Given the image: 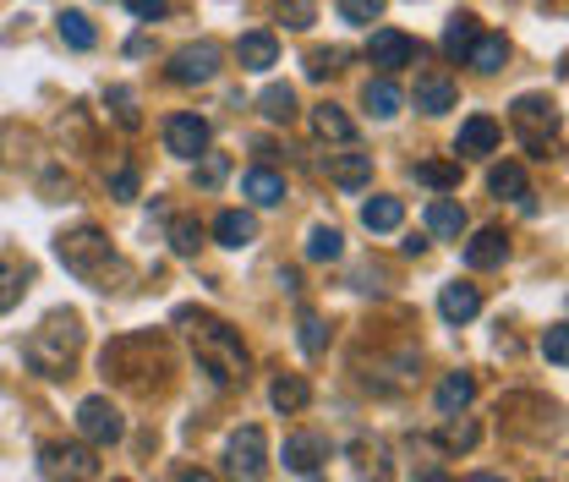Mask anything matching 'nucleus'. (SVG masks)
Masks as SVG:
<instances>
[{
    "instance_id": "obj_1",
    "label": "nucleus",
    "mask_w": 569,
    "mask_h": 482,
    "mask_svg": "<svg viewBox=\"0 0 569 482\" xmlns=\"http://www.w3.org/2000/svg\"><path fill=\"white\" fill-rule=\"evenodd\" d=\"M78 356H83V318H78V313H50V318L23 340V362H28V373H39V378H72Z\"/></svg>"
},
{
    "instance_id": "obj_2",
    "label": "nucleus",
    "mask_w": 569,
    "mask_h": 482,
    "mask_svg": "<svg viewBox=\"0 0 569 482\" xmlns=\"http://www.w3.org/2000/svg\"><path fill=\"white\" fill-rule=\"evenodd\" d=\"M192 340H198V362H203V373H209L220 389H236V384L252 378V356H247V345H241V334H236L230 324H220V318H198Z\"/></svg>"
},
{
    "instance_id": "obj_3",
    "label": "nucleus",
    "mask_w": 569,
    "mask_h": 482,
    "mask_svg": "<svg viewBox=\"0 0 569 482\" xmlns=\"http://www.w3.org/2000/svg\"><path fill=\"white\" fill-rule=\"evenodd\" d=\"M56 258H61L78 280H88V285H99V291H110V274H116V280H127V269H121V258H116L110 236H105V231H94V225L67 231V236L56 242Z\"/></svg>"
},
{
    "instance_id": "obj_4",
    "label": "nucleus",
    "mask_w": 569,
    "mask_h": 482,
    "mask_svg": "<svg viewBox=\"0 0 569 482\" xmlns=\"http://www.w3.org/2000/svg\"><path fill=\"white\" fill-rule=\"evenodd\" d=\"M514 132H520V143H525L531 160H553L558 154V105L547 94L514 99Z\"/></svg>"
},
{
    "instance_id": "obj_5",
    "label": "nucleus",
    "mask_w": 569,
    "mask_h": 482,
    "mask_svg": "<svg viewBox=\"0 0 569 482\" xmlns=\"http://www.w3.org/2000/svg\"><path fill=\"white\" fill-rule=\"evenodd\" d=\"M220 61H225V50H220L214 39H198V45H181V50L170 56L165 78H170L176 89H198V83H214V78H220Z\"/></svg>"
},
{
    "instance_id": "obj_6",
    "label": "nucleus",
    "mask_w": 569,
    "mask_h": 482,
    "mask_svg": "<svg viewBox=\"0 0 569 482\" xmlns=\"http://www.w3.org/2000/svg\"><path fill=\"white\" fill-rule=\"evenodd\" d=\"M39 477H78V482H94V477H99L94 444H39Z\"/></svg>"
},
{
    "instance_id": "obj_7",
    "label": "nucleus",
    "mask_w": 569,
    "mask_h": 482,
    "mask_svg": "<svg viewBox=\"0 0 569 482\" xmlns=\"http://www.w3.org/2000/svg\"><path fill=\"white\" fill-rule=\"evenodd\" d=\"M78 433H83L94 449H110V444H121L127 422H121V411H116L105 395H88V400L78 405Z\"/></svg>"
},
{
    "instance_id": "obj_8",
    "label": "nucleus",
    "mask_w": 569,
    "mask_h": 482,
    "mask_svg": "<svg viewBox=\"0 0 569 482\" xmlns=\"http://www.w3.org/2000/svg\"><path fill=\"white\" fill-rule=\"evenodd\" d=\"M263 466H269V438H263V427H236L230 433V444H225V471L230 477H263Z\"/></svg>"
},
{
    "instance_id": "obj_9",
    "label": "nucleus",
    "mask_w": 569,
    "mask_h": 482,
    "mask_svg": "<svg viewBox=\"0 0 569 482\" xmlns=\"http://www.w3.org/2000/svg\"><path fill=\"white\" fill-rule=\"evenodd\" d=\"M367 61L383 67V72H405V67L422 61V45H416L411 34H400V28H378V34L367 39Z\"/></svg>"
},
{
    "instance_id": "obj_10",
    "label": "nucleus",
    "mask_w": 569,
    "mask_h": 482,
    "mask_svg": "<svg viewBox=\"0 0 569 482\" xmlns=\"http://www.w3.org/2000/svg\"><path fill=\"white\" fill-rule=\"evenodd\" d=\"M209 121L203 116H192V110H181V116H170L165 121V149L176 154V160H198L203 149H209Z\"/></svg>"
},
{
    "instance_id": "obj_11",
    "label": "nucleus",
    "mask_w": 569,
    "mask_h": 482,
    "mask_svg": "<svg viewBox=\"0 0 569 482\" xmlns=\"http://www.w3.org/2000/svg\"><path fill=\"white\" fill-rule=\"evenodd\" d=\"M323 460H329V438H323V433H291V438H285V471L318 477Z\"/></svg>"
},
{
    "instance_id": "obj_12",
    "label": "nucleus",
    "mask_w": 569,
    "mask_h": 482,
    "mask_svg": "<svg viewBox=\"0 0 569 482\" xmlns=\"http://www.w3.org/2000/svg\"><path fill=\"white\" fill-rule=\"evenodd\" d=\"M454 99H460V89L449 72H416V110L422 116H443V110H454Z\"/></svg>"
},
{
    "instance_id": "obj_13",
    "label": "nucleus",
    "mask_w": 569,
    "mask_h": 482,
    "mask_svg": "<svg viewBox=\"0 0 569 482\" xmlns=\"http://www.w3.org/2000/svg\"><path fill=\"white\" fill-rule=\"evenodd\" d=\"M28 285H34V263L23 252H0V313H12Z\"/></svg>"
},
{
    "instance_id": "obj_14",
    "label": "nucleus",
    "mask_w": 569,
    "mask_h": 482,
    "mask_svg": "<svg viewBox=\"0 0 569 482\" xmlns=\"http://www.w3.org/2000/svg\"><path fill=\"white\" fill-rule=\"evenodd\" d=\"M503 143V127L493 121V116H471L465 127H460V138H454V154H465V160H482V154H493Z\"/></svg>"
},
{
    "instance_id": "obj_15",
    "label": "nucleus",
    "mask_w": 569,
    "mask_h": 482,
    "mask_svg": "<svg viewBox=\"0 0 569 482\" xmlns=\"http://www.w3.org/2000/svg\"><path fill=\"white\" fill-rule=\"evenodd\" d=\"M236 61H241V72H269L280 61V39L269 28H252V34L236 39Z\"/></svg>"
},
{
    "instance_id": "obj_16",
    "label": "nucleus",
    "mask_w": 569,
    "mask_h": 482,
    "mask_svg": "<svg viewBox=\"0 0 569 482\" xmlns=\"http://www.w3.org/2000/svg\"><path fill=\"white\" fill-rule=\"evenodd\" d=\"M438 313H443V324H471L482 313V291L471 280H454V285L438 291Z\"/></svg>"
},
{
    "instance_id": "obj_17",
    "label": "nucleus",
    "mask_w": 569,
    "mask_h": 482,
    "mask_svg": "<svg viewBox=\"0 0 569 482\" xmlns=\"http://www.w3.org/2000/svg\"><path fill=\"white\" fill-rule=\"evenodd\" d=\"M471 400H476V373H471V367H454V373H443V384H438V395H432L438 416H454V411H465Z\"/></svg>"
},
{
    "instance_id": "obj_18",
    "label": "nucleus",
    "mask_w": 569,
    "mask_h": 482,
    "mask_svg": "<svg viewBox=\"0 0 569 482\" xmlns=\"http://www.w3.org/2000/svg\"><path fill=\"white\" fill-rule=\"evenodd\" d=\"M471 72H482V78H493V72H503V61H509V39L503 34H476L471 39V50L460 56Z\"/></svg>"
},
{
    "instance_id": "obj_19",
    "label": "nucleus",
    "mask_w": 569,
    "mask_h": 482,
    "mask_svg": "<svg viewBox=\"0 0 569 482\" xmlns=\"http://www.w3.org/2000/svg\"><path fill=\"white\" fill-rule=\"evenodd\" d=\"M323 171H329V181H334V187L361 192V187L372 181V154H329V160H323Z\"/></svg>"
},
{
    "instance_id": "obj_20",
    "label": "nucleus",
    "mask_w": 569,
    "mask_h": 482,
    "mask_svg": "<svg viewBox=\"0 0 569 482\" xmlns=\"http://www.w3.org/2000/svg\"><path fill=\"white\" fill-rule=\"evenodd\" d=\"M427 231H432L438 242H460V236L471 231V220H465V209H460L454 198H432V203H427Z\"/></svg>"
},
{
    "instance_id": "obj_21",
    "label": "nucleus",
    "mask_w": 569,
    "mask_h": 482,
    "mask_svg": "<svg viewBox=\"0 0 569 482\" xmlns=\"http://www.w3.org/2000/svg\"><path fill=\"white\" fill-rule=\"evenodd\" d=\"M361 105H367V116H372V121H394V116L405 110V94H400V83H394V78H378V83H367V89H361Z\"/></svg>"
},
{
    "instance_id": "obj_22",
    "label": "nucleus",
    "mask_w": 569,
    "mask_h": 482,
    "mask_svg": "<svg viewBox=\"0 0 569 482\" xmlns=\"http://www.w3.org/2000/svg\"><path fill=\"white\" fill-rule=\"evenodd\" d=\"M241 192H247L258 209H280V203H285V176L269 171V165H258V171L241 176Z\"/></svg>"
},
{
    "instance_id": "obj_23",
    "label": "nucleus",
    "mask_w": 569,
    "mask_h": 482,
    "mask_svg": "<svg viewBox=\"0 0 569 482\" xmlns=\"http://www.w3.org/2000/svg\"><path fill=\"white\" fill-rule=\"evenodd\" d=\"M214 242L241 252V247H252V242H258V220H252L247 209H225V214L214 220Z\"/></svg>"
},
{
    "instance_id": "obj_24",
    "label": "nucleus",
    "mask_w": 569,
    "mask_h": 482,
    "mask_svg": "<svg viewBox=\"0 0 569 482\" xmlns=\"http://www.w3.org/2000/svg\"><path fill=\"white\" fill-rule=\"evenodd\" d=\"M312 132H318L323 143H345V149L356 143V121H351V116H345L340 105H329V99H323V105L312 110Z\"/></svg>"
},
{
    "instance_id": "obj_25",
    "label": "nucleus",
    "mask_w": 569,
    "mask_h": 482,
    "mask_svg": "<svg viewBox=\"0 0 569 482\" xmlns=\"http://www.w3.org/2000/svg\"><path fill=\"white\" fill-rule=\"evenodd\" d=\"M509 258V236L503 231H476L471 242H465V263L471 269H498Z\"/></svg>"
},
{
    "instance_id": "obj_26",
    "label": "nucleus",
    "mask_w": 569,
    "mask_h": 482,
    "mask_svg": "<svg viewBox=\"0 0 569 482\" xmlns=\"http://www.w3.org/2000/svg\"><path fill=\"white\" fill-rule=\"evenodd\" d=\"M258 110H263V121L291 127V121H296V89H291V83H269V89L258 94Z\"/></svg>"
},
{
    "instance_id": "obj_27",
    "label": "nucleus",
    "mask_w": 569,
    "mask_h": 482,
    "mask_svg": "<svg viewBox=\"0 0 569 482\" xmlns=\"http://www.w3.org/2000/svg\"><path fill=\"white\" fill-rule=\"evenodd\" d=\"M400 220H405V203H400V198H383V192H378V198H367V203H361V225H367L372 236L400 231Z\"/></svg>"
},
{
    "instance_id": "obj_28",
    "label": "nucleus",
    "mask_w": 569,
    "mask_h": 482,
    "mask_svg": "<svg viewBox=\"0 0 569 482\" xmlns=\"http://www.w3.org/2000/svg\"><path fill=\"white\" fill-rule=\"evenodd\" d=\"M269 400H274V411H301V405L312 400V384H307L301 373H280V378L269 384Z\"/></svg>"
},
{
    "instance_id": "obj_29",
    "label": "nucleus",
    "mask_w": 569,
    "mask_h": 482,
    "mask_svg": "<svg viewBox=\"0 0 569 482\" xmlns=\"http://www.w3.org/2000/svg\"><path fill=\"white\" fill-rule=\"evenodd\" d=\"M476 438H482V427H476L465 411L443 416V433H438V444H443L449 455H465V449H476Z\"/></svg>"
},
{
    "instance_id": "obj_30",
    "label": "nucleus",
    "mask_w": 569,
    "mask_h": 482,
    "mask_svg": "<svg viewBox=\"0 0 569 482\" xmlns=\"http://www.w3.org/2000/svg\"><path fill=\"white\" fill-rule=\"evenodd\" d=\"M165 242H170L176 258H198V247H203V225H198L192 214H176L170 231H165Z\"/></svg>"
},
{
    "instance_id": "obj_31",
    "label": "nucleus",
    "mask_w": 569,
    "mask_h": 482,
    "mask_svg": "<svg viewBox=\"0 0 569 482\" xmlns=\"http://www.w3.org/2000/svg\"><path fill=\"white\" fill-rule=\"evenodd\" d=\"M301 252H307V263H334V258L345 252V236H340L334 225H312V231H307V247H301Z\"/></svg>"
},
{
    "instance_id": "obj_32",
    "label": "nucleus",
    "mask_w": 569,
    "mask_h": 482,
    "mask_svg": "<svg viewBox=\"0 0 569 482\" xmlns=\"http://www.w3.org/2000/svg\"><path fill=\"white\" fill-rule=\"evenodd\" d=\"M56 34H61V45H72V50H94V45H99V34H94V23H88L83 12H61V17H56Z\"/></svg>"
},
{
    "instance_id": "obj_33",
    "label": "nucleus",
    "mask_w": 569,
    "mask_h": 482,
    "mask_svg": "<svg viewBox=\"0 0 569 482\" xmlns=\"http://www.w3.org/2000/svg\"><path fill=\"white\" fill-rule=\"evenodd\" d=\"M476 34H482V28H476V17H471V12H454V17H449V28H443V56H449V61H460V56L471 50V39H476Z\"/></svg>"
},
{
    "instance_id": "obj_34",
    "label": "nucleus",
    "mask_w": 569,
    "mask_h": 482,
    "mask_svg": "<svg viewBox=\"0 0 569 482\" xmlns=\"http://www.w3.org/2000/svg\"><path fill=\"white\" fill-rule=\"evenodd\" d=\"M487 192H493V198H525L531 187H525V171H520L514 160H503V165L487 171Z\"/></svg>"
},
{
    "instance_id": "obj_35",
    "label": "nucleus",
    "mask_w": 569,
    "mask_h": 482,
    "mask_svg": "<svg viewBox=\"0 0 569 482\" xmlns=\"http://www.w3.org/2000/svg\"><path fill=\"white\" fill-rule=\"evenodd\" d=\"M105 105L116 110V127H121V132H138V127H143V110H138V94H132V89H110Z\"/></svg>"
},
{
    "instance_id": "obj_36",
    "label": "nucleus",
    "mask_w": 569,
    "mask_h": 482,
    "mask_svg": "<svg viewBox=\"0 0 569 482\" xmlns=\"http://www.w3.org/2000/svg\"><path fill=\"white\" fill-rule=\"evenodd\" d=\"M416 181H422V187H438V192H454V187H460V165H449V160H422V165H416Z\"/></svg>"
},
{
    "instance_id": "obj_37",
    "label": "nucleus",
    "mask_w": 569,
    "mask_h": 482,
    "mask_svg": "<svg viewBox=\"0 0 569 482\" xmlns=\"http://www.w3.org/2000/svg\"><path fill=\"white\" fill-rule=\"evenodd\" d=\"M296 329H301V351H307V356H323V351H329V329H323V318H318L312 307H301Z\"/></svg>"
},
{
    "instance_id": "obj_38",
    "label": "nucleus",
    "mask_w": 569,
    "mask_h": 482,
    "mask_svg": "<svg viewBox=\"0 0 569 482\" xmlns=\"http://www.w3.org/2000/svg\"><path fill=\"white\" fill-rule=\"evenodd\" d=\"M192 176H198V187H203V192H214V187H225V176H230V160H225V154H209V149H203V154H198V171H192Z\"/></svg>"
},
{
    "instance_id": "obj_39",
    "label": "nucleus",
    "mask_w": 569,
    "mask_h": 482,
    "mask_svg": "<svg viewBox=\"0 0 569 482\" xmlns=\"http://www.w3.org/2000/svg\"><path fill=\"white\" fill-rule=\"evenodd\" d=\"M383 7H389V0H340V23L367 28V23H378V17H383Z\"/></svg>"
},
{
    "instance_id": "obj_40",
    "label": "nucleus",
    "mask_w": 569,
    "mask_h": 482,
    "mask_svg": "<svg viewBox=\"0 0 569 482\" xmlns=\"http://www.w3.org/2000/svg\"><path fill=\"white\" fill-rule=\"evenodd\" d=\"M274 17H280L285 28H296V34H307V28L318 23V12H312V0H280V7H274Z\"/></svg>"
},
{
    "instance_id": "obj_41",
    "label": "nucleus",
    "mask_w": 569,
    "mask_h": 482,
    "mask_svg": "<svg viewBox=\"0 0 569 482\" xmlns=\"http://www.w3.org/2000/svg\"><path fill=\"white\" fill-rule=\"evenodd\" d=\"M110 198L116 203H132L138 198V165H116L110 171Z\"/></svg>"
},
{
    "instance_id": "obj_42",
    "label": "nucleus",
    "mask_w": 569,
    "mask_h": 482,
    "mask_svg": "<svg viewBox=\"0 0 569 482\" xmlns=\"http://www.w3.org/2000/svg\"><path fill=\"white\" fill-rule=\"evenodd\" d=\"M542 356H547L553 367H564V362H569V329H564V324H553V329L542 334Z\"/></svg>"
},
{
    "instance_id": "obj_43",
    "label": "nucleus",
    "mask_w": 569,
    "mask_h": 482,
    "mask_svg": "<svg viewBox=\"0 0 569 482\" xmlns=\"http://www.w3.org/2000/svg\"><path fill=\"white\" fill-rule=\"evenodd\" d=\"M340 61H345V50H312V56H307V78L323 83L329 72H340Z\"/></svg>"
},
{
    "instance_id": "obj_44",
    "label": "nucleus",
    "mask_w": 569,
    "mask_h": 482,
    "mask_svg": "<svg viewBox=\"0 0 569 482\" xmlns=\"http://www.w3.org/2000/svg\"><path fill=\"white\" fill-rule=\"evenodd\" d=\"M127 7H132L138 23H159V17L170 12V0H127Z\"/></svg>"
}]
</instances>
